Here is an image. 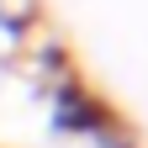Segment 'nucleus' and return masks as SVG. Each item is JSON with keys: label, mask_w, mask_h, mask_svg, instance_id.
I'll return each mask as SVG.
<instances>
[]
</instances>
